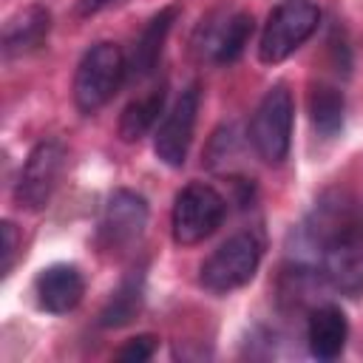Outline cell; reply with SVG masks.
Segmentation results:
<instances>
[{"label":"cell","instance_id":"obj_2","mask_svg":"<svg viewBox=\"0 0 363 363\" xmlns=\"http://www.w3.org/2000/svg\"><path fill=\"white\" fill-rule=\"evenodd\" d=\"M318 23H320V11L312 0H281L264 23L258 40V60L264 65L284 62L315 34Z\"/></svg>","mask_w":363,"mask_h":363},{"label":"cell","instance_id":"obj_1","mask_svg":"<svg viewBox=\"0 0 363 363\" xmlns=\"http://www.w3.org/2000/svg\"><path fill=\"white\" fill-rule=\"evenodd\" d=\"M128 77V62L125 54L116 43H96L91 45L74 74V105L79 113L91 116L99 108L111 102V96L119 91L122 79Z\"/></svg>","mask_w":363,"mask_h":363},{"label":"cell","instance_id":"obj_18","mask_svg":"<svg viewBox=\"0 0 363 363\" xmlns=\"http://www.w3.org/2000/svg\"><path fill=\"white\" fill-rule=\"evenodd\" d=\"M0 233H3V264H0V272L9 275L11 267H14V258H17V230H14L11 221H3Z\"/></svg>","mask_w":363,"mask_h":363},{"label":"cell","instance_id":"obj_14","mask_svg":"<svg viewBox=\"0 0 363 363\" xmlns=\"http://www.w3.org/2000/svg\"><path fill=\"white\" fill-rule=\"evenodd\" d=\"M142 301H145V272L133 269L130 275L122 278V284L116 286V292L111 295L105 309L99 312V326H105V329L128 326L139 315Z\"/></svg>","mask_w":363,"mask_h":363},{"label":"cell","instance_id":"obj_16","mask_svg":"<svg viewBox=\"0 0 363 363\" xmlns=\"http://www.w3.org/2000/svg\"><path fill=\"white\" fill-rule=\"evenodd\" d=\"M309 119H312V128L323 136V139H332L343 130V119H346V99H343V91L335 88V85H315L312 94H309Z\"/></svg>","mask_w":363,"mask_h":363},{"label":"cell","instance_id":"obj_3","mask_svg":"<svg viewBox=\"0 0 363 363\" xmlns=\"http://www.w3.org/2000/svg\"><path fill=\"white\" fill-rule=\"evenodd\" d=\"M292 122H295V99L286 82H275L258 102L250 122V142L261 162L281 164L292 145Z\"/></svg>","mask_w":363,"mask_h":363},{"label":"cell","instance_id":"obj_15","mask_svg":"<svg viewBox=\"0 0 363 363\" xmlns=\"http://www.w3.org/2000/svg\"><path fill=\"white\" fill-rule=\"evenodd\" d=\"M164 99H167V85L162 82L159 88L147 91L145 96H136L133 102H128L122 116H119V136H122V142H139L156 125V119L162 116Z\"/></svg>","mask_w":363,"mask_h":363},{"label":"cell","instance_id":"obj_9","mask_svg":"<svg viewBox=\"0 0 363 363\" xmlns=\"http://www.w3.org/2000/svg\"><path fill=\"white\" fill-rule=\"evenodd\" d=\"M252 28H255L252 14H247V11H233V14L221 17V20H207V23L199 28L196 43H199L201 51L210 54L213 62L227 65V62H235V60L244 54L247 43H250V37H252Z\"/></svg>","mask_w":363,"mask_h":363},{"label":"cell","instance_id":"obj_13","mask_svg":"<svg viewBox=\"0 0 363 363\" xmlns=\"http://www.w3.org/2000/svg\"><path fill=\"white\" fill-rule=\"evenodd\" d=\"M176 17H179V6H176V3L159 9V14L150 17V23H147L145 31L139 34V40H136V45H133V57H130V62H128L130 79H145L147 74L156 71L159 57H162V48H164V40H167V34H170Z\"/></svg>","mask_w":363,"mask_h":363},{"label":"cell","instance_id":"obj_7","mask_svg":"<svg viewBox=\"0 0 363 363\" xmlns=\"http://www.w3.org/2000/svg\"><path fill=\"white\" fill-rule=\"evenodd\" d=\"M147 227V201L136 190H113V196L105 201V210L99 216L96 238L102 250L119 252L128 250L133 241L142 238Z\"/></svg>","mask_w":363,"mask_h":363},{"label":"cell","instance_id":"obj_10","mask_svg":"<svg viewBox=\"0 0 363 363\" xmlns=\"http://www.w3.org/2000/svg\"><path fill=\"white\" fill-rule=\"evenodd\" d=\"M34 295L40 309L51 315H65L79 306L85 295V278L74 264H51L34 278Z\"/></svg>","mask_w":363,"mask_h":363},{"label":"cell","instance_id":"obj_11","mask_svg":"<svg viewBox=\"0 0 363 363\" xmlns=\"http://www.w3.org/2000/svg\"><path fill=\"white\" fill-rule=\"evenodd\" d=\"M51 31V11L40 3H31L11 14L3 26V57L14 60L28 51H37Z\"/></svg>","mask_w":363,"mask_h":363},{"label":"cell","instance_id":"obj_6","mask_svg":"<svg viewBox=\"0 0 363 363\" xmlns=\"http://www.w3.org/2000/svg\"><path fill=\"white\" fill-rule=\"evenodd\" d=\"M65 145L60 139H43L31 147V153L26 156L17 184H14V201L20 210L37 213L43 207H48L60 176L65 170Z\"/></svg>","mask_w":363,"mask_h":363},{"label":"cell","instance_id":"obj_5","mask_svg":"<svg viewBox=\"0 0 363 363\" xmlns=\"http://www.w3.org/2000/svg\"><path fill=\"white\" fill-rule=\"evenodd\" d=\"M224 213H227V201L216 187L204 182H193L182 187L173 201V221H170L173 241L182 247L201 244L221 227Z\"/></svg>","mask_w":363,"mask_h":363},{"label":"cell","instance_id":"obj_4","mask_svg":"<svg viewBox=\"0 0 363 363\" xmlns=\"http://www.w3.org/2000/svg\"><path fill=\"white\" fill-rule=\"evenodd\" d=\"M261 264V244L250 233H238L218 244L199 269V284L207 292L224 295L250 284Z\"/></svg>","mask_w":363,"mask_h":363},{"label":"cell","instance_id":"obj_19","mask_svg":"<svg viewBox=\"0 0 363 363\" xmlns=\"http://www.w3.org/2000/svg\"><path fill=\"white\" fill-rule=\"evenodd\" d=\"M111 0H79V14H94L99 9H105Z\"/></svg>","mask_w":363,"mask_h":363},{"label":"cell","instance_id":"obj_17","mask_svg":"<svg viewBox=\"0 0 363 363\" xmlns=\"http://www.w3.org/2000/svg\"><path fill=\"white\" fill-rule=\"evenodd\" d=\"M156 352V337L153 335H139L133 340H128L119 352H116V360H128V363H145L150 360Z\"/></svg>","mask_w":363,"mask_h":363},{"label":"cell","instance_id":"obj_8","mask_svg":"<svg viewBox=\"0 0 363 363\" xmlns=\"http://www.w3.org/2000/svg\"><path fill=\"white\" fill-rule=\"evenodd\" d=\"M199 102H201V91L193 82L179 94V99L173 102V108L164 113L162 125L156 128L153 150L159 162H164L167 167H182L187 162L193 130H196V116H199Z\"/></svg>","mask_w":363,"mask_h":363},{"label":"cell","instance_id":"obj_12","mask_svg":"<svg viewBox=\"0 0 363 363\" xmlns=\"http://www.w3.org/2000/svg\"><path fill=\"white\" fill-rule=\"evenodd\" d=\"M346 337H349V323L340 306L335 303H323L315 306L306 323V340H309V352L318 360H335L343 354L346 349Z\"/></svg>","mask_w":363,"mask_h":363}]
</instances>
